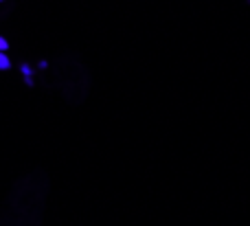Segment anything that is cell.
<instances>
[{"label":"cell","instance_id":"6da1fadb","mask_svg":"<svg viewBox=\"0 0 250 226\" xmlns=\"http://www.w3.org/2000/svg\"><path fill=\"white\" fill-rule=\"evenodd\" d=\"M20 70H22V75H24V82H26V86L29 88H33V70H31V66H26V64H22L20 66Z\"/></svg>","mask_w":250,"mask_h":226},{"label":"cell","instance_id":"7a4b0ae2","mask_svg":"<svg viewBox=\"0 0 250 226\" xmlns=\"http://www.w3.org/2000/svg\"><path fill=\"white\" fill-rule=\"evenodd\" d=\"M11 68V60L7 57V53L0 51V70H9Z\"/></svg>","mask_w":250,"mask_h":226},{"label":"cell","instance_id":"3957f363","mask_svg":"<svg viewBox=\"0 0 250 226\" xmlns=\"http://www.w3.org/2000/svg\"><path fill=\"white\" fill-rule=\"evenodd\" d=\"M0 51H4V53L9 51V42H7V40H4V38H2V35H0Z\"/></svg>","mask_w":250,"mask_h":226},{"label":"cell","instance_id":"277c9868","mask_svg":"<svg viewBox=\"0 0 250 226\" xmlns=\"http://www.w3.org/2000/svg\"><path fill=\"white\" fill-rule=\"evenodd\" d=\"M2 2H4V0H0V4H2Z\"/></svg>","mask_w":250,"mask_h":226}]
</instances>
